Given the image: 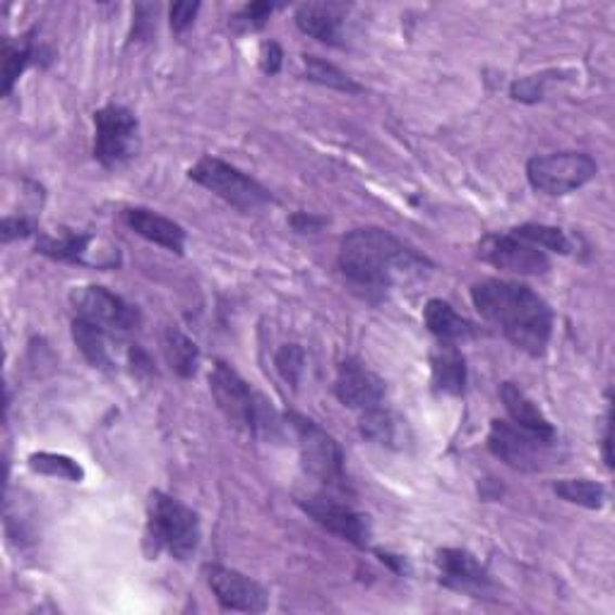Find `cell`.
<instances>
[{"mask_svg": "<svg viewBox=\"0 0 615 615\" xmlns=\"http://www.w3.org/2000/svg\"><path fill=\"white\" fill-rule=\"evenodd\" d=\"M377 555H380V561H383V563H387V565H393V567L397 569V573H401V575H405V573H409V565H407V561H405V558H401V555H393V553H383V551H380Z\"/></svg>", "mask_w": 615, "mask_h": 615, "instance_id": "8d00e7d4", "label": "cell"}, {"mask_svg": "<svg viewBox=\"0 0 615 615\" xmlns=\"http://www.w3.org/2000/svg\"><path fill=\"white\" fill-rule=\"evenodd\" d=\"M274 363H277V371L282 373L286 383L291 387H296L300 383V375H304L306 354L298 344H286V346H282V349H279Z\"/></svg>", "mask_w": 615, "mask_h": 615, "instance_id": "f546056e", "label": "cell"}, {"mask_svg": "<svg viewBox=\"0 0 615 615\" xmlns=\"http://www.w3.org/2000/svg\"><path fill=\"white\" fill-rule=\"evenodd\" d=\"M123 219H126L128 227L138 233V236L148 239L150 243L162 245V248L181 255L185 248V231L183 227H178L176 221L166 219L162 215H156L152 209L144 207H130L123 212Z\"/></svg>", "mask_w": 615, "mask_h": 615, "instance_id": "e0dca14e", "label": "cell"}, {"mask_svg": "<svg viewBox=\"0 0 615 615\" xmlns=\"http://www.w3.org/2000/svg\"><path fill=\"white\" fill-rule=\"evenodd\" d=\"M73 339L77 344V349H80L85 359L89 361V366L99 368V371H111V368H114L106 344V332L102 328H97L94 322L77 318L73 322Z\"/></svg>", "mask_w": 615, "mask_h": 615, "instance_id": "7402d4cb", "label": "cell"}, {"mask_svg": "<svg viewBox=\"0 0 615 615\" xmlns=\"http://www.w3.org/2000/svg\"><path fill=\"white\" fill-rule=\"evenodd\" d=\"M29 466L35 472L49 474V476H59L65 481H73V484H80L85 478V469L77 464L75 460L65 454H53V452H39L29 457Z\"/></svg>", "mask_w": 615, "mask_h": 615, "instance_id": "f1b7e54d", "label": "cell"}, {"mask_svg": "<svg viewBox=\"0 0 615 615\" xmlns=\"http://www.w3.org/2000/svg\"><path fill=\"white\" fill-rule=\"evenodd\" d=\"M304 73L308 80L325 85L330 89H339V92H346V94L363 92V87L359 82H354L349 75L337 68V65L322 61L318 59V55H304Z\"/></svg>", "mask_w": 615, "mask_h": 615, "instance_id": "484cf974", "label": "cell"}, {"mask_svg": "<svg viewBox=\"0 0 615 615\" xmlns=\"http://www.w3.org/2000/svg\"><path fill=\"white\" fill-rule=\"evenodd\" d=\"M35 55H37V49L31 47V41L27 39V43H10L5 41V47H3V94L8 97L10 92H13V87L17 82V77L27 71V65L35 63Z\"/></svg>", "mask_w": 615, "mask_h": 615, "instance_id": "83f0119b", "label": "cell"}, {"mask_svg": "<svg viewBox=\"0 0 615 615\" xmlns=\"http://www.w3.org/2000/svg\"><path fill=\"white\" fill-rule=\"evenodd\" d=\"M77 318L94 322L106 334H126L140 325V310L104 286H80L71 294Z\"/></svg>", "mask_w": 615, "mask_h": 615, "instance_id": "ba28073f", "label": "cell"}, {"mask_svg": "<svg viewBox=\"0 0 615 615\" xmlns=\"http://www.w3.org/2000/svg\"><path fill=\"white\" fill-rule=\"evenodd\" d=\"M164 354H166V359H169L171 368L178 375H181V377H193L195 375L200 354H197L195 342L188 339L183 332H178L174 328L166 330Z\"/></svg>", "mask_w": 615, "mask_h": 615, "instance_id": "cb8c5ba5", "label": "cell"}, {"mask_svg": "<svg viewBox=\"0 0 615 615\" xmlns=\"http://www.w3.org/2000/svg\"><path fill=\"white\" fill-rule=\"evenodd\" d=\"M291 423H294V431L298 435L300 462H304L306 472L328 488H344V454L337 440L310 419L296 417V413L291 417Z\"/></svg>", "mask_w": 615, "mask_h": 615, "instance_id": "52a82bcc", "label": "cell"}, {"mask_svg": "<svg viewBox=\"0 0 615 615\" xmlns=\"http://www.w3.org/2000/svg\"><path fill=\"white\" fill-rule=\"evenodd\" d=\"M94 159L106 169L126 164L138 152V118L126 106H104L94 114Z\"/></svg>", "mask_w": 615, "mask_h": 615, "instance_id": "8992f818", "label": "cell"}, {"mask_svg": "<svg viewBox=\"0 0 615 615\" xmlns=\"http://www.w3.org/2000/svg\"><path fill=\"white\" fill-rule=\"evenodd\" d=\"M599 166L585 152H555L534 156L527 164L529 183L546 195H567L587 185L597 176Z\"/></svg>", "mask_w": 615, "mask_h": 615, "instance_id": "5b68a950", "label": "cell"}, {"mask_svg": "<svg viewBox=\"0 0 615 615\" xmlns=\"http://www.w3.org/2000/svg\"><path fill=\"white\" fill-rule=\"evenodd\" d=\"M209 387L215 395L219 409L227 413L233 426L245 428L248 433H257L262 426L260 411L262 401L253 395L248 383L223 361L215 363V371L209 375Z\"/></svg>", "mask_w": 615, "mask_h": 615, "instance_id": "9c48e42d", "label": "cell"}, {"mask_svg": "<svg viewBox=\"0 0 615 615\" xmlns=\"http://www.w3.org/2000/svg\"><path fill=\"white\" fill-rule=\"evenodd\" d=\"M553 490L558 498L573 502V505L589 508V510H601L603 505H606V498H608L606 488L589 478H563V481H558Z\"/></svg>", "mask_w": 615, "mask_h": 615, "instance_id": "603a6c76", "label": "cell"}, {"mask_svg": "<svg viewBox=\"0 0 615 615\" xmlns=\"http://www.w3.org/2000/svg\"><path fill=\"white\" fill-rule=\"evenodd\" d=\"M298 505L304 508L320 527L339 536L342 541H349L359 548L368 546V539H371V522H368L366 514L356 512L354 508L344 505L337 498L325 494H310L300 498Z\"/></svg>", "mask_w": 615, "mask_h": 615, "instance_id": "30bf717a", "label": "cell"}, {"mask_svg": "<svg viewBox=\"0 0 615 615\" xmlns=\"http://www.w3.org/2000/svg\"><path fill=\"white\" fill-rule=\"evenodd\" d=\"M346 13L349 8L342 3H304L296 8V25L304 35L330 43V47H339Z\"/></svg>", "mask_w": 615, "mask_h": 615, "instance_id": "2e32d148", "label": "cell"}, {"mask_svg": "<svg viewBox=\"0 0 615 615\" xmlns=\"http://www.w3.org/2000/svg\"><path fill=\"white\" fill-rule=\"evenodd\" d=\"M603 460H606L608 466H613V457H611V421H608L606 435H603Z\"/></svg>", "mask_w": 615, "mask_h": 615, "instance_id": "74e56055", "label": "cell"}, {"mask_svg": "<svg viewBox=\"0 0 615 615\" xmlns=\"http://www.w3.org/2000/svg\"><path fill=\"white\" fill-rule=\"evenodd\" d=\"M148 529L152 541L171 553L176 561H188L197 551L203 531L200 517L174 496L152 490L148 500Z\"/></svg>", "mask_w": 615, "mask_h": 615, "instance_id": "3957f363", "label": "cell"}, {"mask_svg": "<svg viewBox=\"0 0 615 615\" xmlns=\"http://www.w3.org/2000/svg\"><path fill=\"white\" fill-rule=\"evenodd\" d=\"M435 565H438L440 585L447 589L464 591V594H484L490 587L486 567L476 561V555L462 551V548H443L435 555Z\"/></svg>", "mask_w": 615, "mask_h": 615, "instance_id": "9a60e30c", "label": "cell"}, {"mask_svg": "<svg viewBox=\"0 0 615 615\" xmlns=\"http://www.w3.org/2000/svg\"><path fill=\"white\" fill-rule=\"evenodd\" d=\"M512 233L517 239L536 245V248H541L543 253L553 251V253L567 255L569 251H573V243H569V239L565 236V231L555 229V227H546V223H522V227L512 229Z\"/></svg>", "mask_w": 615, "mask_h": 615, "instance_id": "4316f807", "label": "cell"}, {"mask_svg": "<svg viewBox=\"0 0 615 615\" xmlns=\"http://www.w3.org/2000/svg\"><path fill=\"white\" fill-rule=\"evenodd\" d=\"M31 233H35V221H29L27 217H5L3 223H0V239H3V243L27 239Z\"/></svg>", "mask_w": 615, "mask_h": 615, "instance_id": "d6a6232c", "label": "cell"}, {"mask_svg": "<svg viewBox=\"0 0 615 615\" xmlns=\"http://www.w3.org/2000/svg\"><path fill=\"white\" fill-rule=\"evenodd\" d=\"M282 63H284V51L279 47L277 41H267L262 43L260 49V68L265 75H277L282 71Z\"/></svg>", "mask_w": 615, "mask_h": 615, "instance_id": "836d02e7", "label": "cell"}, {"mask_svg": "<svg viewBox=\"0 0 615 615\" xmlns=\"http://www.w3.org/2000/svg\"><path fill=\"white\" fill-rule=\"evenodd\" d=\"M207 581L221 608L241 613L267 611V591L255 579L236 573V569L212 565L207 567Z\"/></svg>", "mask_w": 615, "mask_h": 615, "instance_id": "4fadbf2b", "label": "cell"}, {"mask_svg": "<svg viewBox=\"0 0 615 615\" xmlns=\"http://www.w3.org/2000/svg\"><path fill=\"white\" fill-rule=\"evenodd\" d=\"M488 447L498 460H502L512 469H517V472H539L541 462L546 460L548 447L553 445L536 438V435L527 431L514 428L512 423L494 421L488 433Z\"/></svg>", "mask_w": 615, "mask_h": 615, "instance_id": "7c38bea8", "label": "cell"}, {"mask_svg": "<svg viewBox=\"0 0 615 615\" xmlns=\"http://www.w3.org/2000/svg\"><path fill=\"white\" fill-rule=\"evenodd\" d=\"M543 87H546V75H529L524 80L512 85V99L517 102L536 104L539 99H543Z\"/></svg>", "mask_w": 615, "mask_h": 615, "instance_id": "1f68e13d", "label": "cell"}, {"mask_svg": "<svg viewBox=\"0 0 615 615\" xmlns=\"http://www.w3.org/2000/svg\"><path fill=\"white\" fill-rule=\"evenodd\" d=\"M361 433L366 440L393 447L401 438V421L387 409H377V407L366 409L361 419Z\"/></svg>", "mask_w": 615, "mask_h": 615, "instance_id": "d4e9b609", "label": "cell"}, {"mask_svg": "<svg viewBox=\"0 0 615 615\" xmlns=\"http://www.w3.org/2000/svg\"><path fill=\"white\" fill-rule=\"evenodd\" d=\"M195 183L212 190L223 203L236 207L241 212H253L270 203V190L260 185L255 178L245 176L236 166L217 159V156H203L193 169L188 171Z\"/></svg>", "mask_w": 615, "mask_h": 615, "instance_id": "277c9868", "label": "cell"}, {"mask_svg": "<svg viewBox=\"0 0 615 615\" xmlns=\"http://www.w3.org/2000/svg\"><path fill=\"white\" fill-rule=\"evenodd\" d=\"M322 223H325V219L306 215V212H298V215L291 217V227H294L296 231H316L322 227Z\"/></svg>", "mask_w": 615, "mask_h": 615, "instance_id": "d590c367", "label": "cell"}, {"mask_svg": "<svg viewBox=\"0 0 615 615\" xmlns=\"http://www.w3.org/2000/svg\"><path fill=\"white\" fill-rule=\"evenodd\" d=\"M421 257L385 229H356L339 245V267L354 286L385 291L397 272L421 265Z\"/></svg>", "mask_w": 615, "mask_h": 615, "instance_id": "7a4b0ae2", "label": "cell"}, {"mask_svg": "<svg viewBox=\"0 0 615 615\" xmlns=\"http://www.w3.org/2000/svg\"><path fill=\"white\" fill-rule=\"evenodd\" d=\"M92 236L89 233H77V231H65L61 236H41L37 241V253L51 257L59 262H71V265H87V255L92 253Z\"/></svg>", "mask_w": 615, "mask_h": 615, "instance_id": "44dd1931", "label": "cell"}, {"mask_svg": "<svg viewBox=\"0 0 615 615\" xmlns=\"http://www.w3.org/2000/svg\"><path fill=\"white\" fill-rule=\"evenodd\" d=\"M423 320H426V328L435 334V337L452 344L457 339H466L476 332L474 322H469L462 318L447 300L443 298H431L426 308H423Z\"/></svg>", "mask_w": 615, "mask_h": 615, "instance_id": "d6986e66", "label": "cell"}, {"mask_svg": "<svg viewBox=\"0 0 615 615\" xmlns=\"http://www.w3.org/2000/svg\"><path fill=\"white\" fill-rule=\"evenodd\" d=\"M478 257L498 270L517 272V274H546L551 270L548 255L536 245L522 241L514 233H490L478 243Z\"/></svg>", "mask_w": 615, "mask_h": 615, "instance_id": "8fae6325", "label": "cell"}, {"mask_svg": "<svg viewBox=\"0 0 615 615\" xmlns=\"http://www.w3.org/2000/svg\"><path fill=\"white\" fill-rule=\"evenodd\" d=\"M334 395L349 409H373L385 397V380L361 361L346 359L339 366L337 383H334Z\"/></svg>", "mask_w": 615, "mask_h": 615, "instance_id": "5bb4252c", "label": "cell"}, {"mask_svg": "<svg viewBox=\"0 0 615 615\" xmlns=\"http://www.w3.org/2000/svg\"><path fill=\"white\" fill-rule=\"evenodd\" d=\"M200 13V3H176L171 5V29L176 35H183V31L193 25L195 15Z\"/></svg>", "mask_w": 615, "mask_h": 615, "instance_id": "e575fe53", "label": "cell"}, {"mask_svg": "<svg viewBox=\"0 0 615 615\" xmlns=\"http://www.w3.org/2000/svg\"><path fill=\"white\" fill-rule=\"evenodd\" d=\"M433 387L443 395H464L466 387V363L464 356L452 344L440 346L433 354Z\"/></svg>", "mask_w": 615, "mask_h": 615, "instance_id": "ffe728a7", "label": "cell"}, {"mask_svg": "<svg viewBox=\"0 0 615 615\" xmlns=\"http://www.w3.org/2000/svg\"><path fill=\"white\" fill-rule=\"evenodd\" d=\"M472 300L481 316L505 334L517 349L529 356L546 351L553 334V310L527 284L486 279L472 286Z\"/></svg>", "mask_w": 615, "mask_h": 615, "instance_id": "6da1fadb", "label": "cell"}, {"mask_svg": "<svg viewBox=\"0 0 615 615\" xmlns=\"http://www.w3.org/2000/svg\"><path fill=\"white\" fill-rule=\"evenodd\" d=\"M500 397H502V405H505L510 413V419L514 421V426L536 435V438L555 445L558 433L553 428V423L543 417L541 409L534 405L524 389H520L514 383H502Z\"/></svg>", "mask_w": 615, "mask_h": 615, "instance_id": "ac0fdd59", "label": "cell"}, {"mask_svg": "<svg viewBox=\"0 0 615 615\" xmlns=\"http://www.w3.org/2000/svg\"><path fill=\"white\" fill-rule=\"evenodd\" d=\"M274 13L272 3H248L243 5L241 13L231 20V25L239 31H255L265 27V22Z\"/></svg>", "mask_w": 615, "mask_h": 615, "instance_id": "4dcf8cb0", "label": "cell"}]
</instances>
